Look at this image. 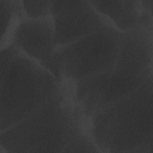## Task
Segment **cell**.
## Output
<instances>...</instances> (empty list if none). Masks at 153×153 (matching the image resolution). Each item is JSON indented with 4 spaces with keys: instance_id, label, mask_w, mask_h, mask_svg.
<instances>
[{
    "instance_id": "3957f363",
    "label": "cell",
    "mask_w": 153,
    "mask_h": 153,
    "mask_svg": "<svg viewBox=\"0 0 153 153\" xmlns=\"http://www.w3.org/2000/svg\"><path fill=\"white\" fill-rule=\"evenodd\" d=\"M152 77L130 94L97 111L90 128L100 152L152 153Z\"/></svg>"
},
{
    "instance_id": "52a82bcc",
    "label": "cell",
    "mask_w": 153,
    "mask_h": 153,
    "mask_svg": "<svg viewBox=\"0 0 153 153\" xmlns=\"http://www.w3.org/2000/svg\"><path fill=\"white\" fill-rule=\"evenodd\" d=\"M9 45L40 64L60 82L55 58L54 26L50 16L39 19L23 17L15 27Z\"/></svg>"
},
{
    "instance_id": "30bf717a",
    "label": "cell",
    "mask_w": 153,
    "mask_h": 153,
    "mask_svg": "<svg viewBox=\"0 0 153 153\" xmlns=\"http://www.w3.org/2000/svg\"><path fill=\"white\" fill-rule=\"evenodd\" d=\"M25 17L39 19L51 15L52 1H21Z\"/></svg>"
},
{
    "instance_id": "8992f818",
    "label": "cell",
    "mask_w": 153,
    "mask_h": 153,
    "mask_svg": "<svg viewBox=\"0 0 153 153\" xmlns=\"http://www.w3.org/2000/svg\"><path fill=\"white\" fill-rule=\"evenodd\" d=\"M50 16L54 26L55 48L113 26L90 1H52Z\"/></svg>"
},
{
    "instance_id": "5b68a950",
    "label": "cell",
    "mask_w": 153,
    "mask_h": 153,
    "mask_svg": "<svg viewBox=\"0 0 153 153\" xmlns=\"http://www.w3.org/2000/svg\"><path fill=\"white\" fill-rule=\"evenodd\" d=\"M123 33L108 26L56 47L60 82L74 85L110 70L117 58Z\"/></svg>"
},
{
    "instance_id": "6da1fadb",
    "label": "cell",
    "mask_w": 153,
    "mask_h": 153,
    "mask_svg": "<svg viewBox=\"0 0 153 153\" xmlns=\"http://www.w3.org/2000/svg\"><path fill=\"white\" fill-rule=\"evenodd\" d=\"M152 77V21L125 32L112 68L71 86L75 102L90 119L132 93Z\"/></svg>"
},
{
    "instance_id": "277c9868",
    "label": "cell",
    "mask_w": 153,
    "mask_h": 153,
    "mask_svg": "<svg viewBox=\"0 0 153 153\" xmlns=\"http://www.w3.org/2000/svg\"><path fill=\"white\" fill-rule=\"evenodd\" d=\"M0 132L40 108L60 82L11 45L1 48Z\"/></svg>"
},
{
    "instance_id": "7a4b0ae2",
    "label": "cell",
    "mask_w": 153,
    "mask_h": 153,
    "mask_svg": "<svg viewBox=\"0 0 153 153\" xmlns=\"http://www.w3.org/2000/svg\"><path fill=\"white\" fill-rule=\"evenodd\" d=\"M88 128L90 120L75 102L71 87L60 82L40 108L0 132V152H63Z\"/></svg>"
},
{
    "instance_id": "ba28073f",
    "label": "cell",
    "mask_w": 153,
    "mask_h": 153,
    "mask_svg": "<svg viewBox=\"0 0 153 153\" xmlns=\"http://www.w3.org/2000/svg\"><path fill=\"white\" fill-rule=\"evenodd\" d=\"M94 8L121 32L133 30L152 19V0L90 1Z\"/></svg>"
},
{
    "instance_id": "9c48e42d",
    "label": "cell",
    "mask_w": 153,
    "mask_h": 153,
    "mask_svg": "<svg viewBox=\"0 0 153 153\" xmlns=\"http://www.w3.org/2000/svg\"><path fill=\"white\" fill-rule=\"evenodd\" d=\"M1 38V48L7 47L20 20L25 16L19 0H0Z\"/></svg>"
}]
</instances>
